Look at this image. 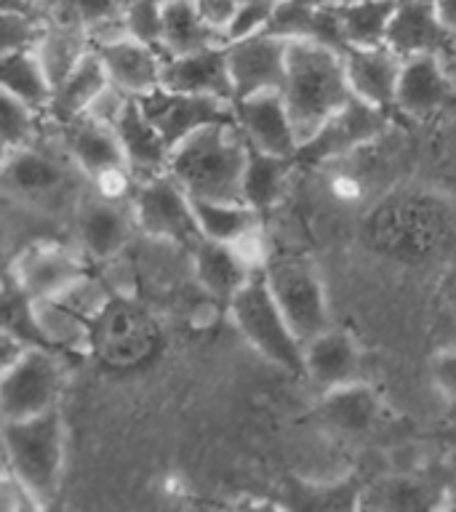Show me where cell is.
I'll return each mask as SVG.
<instances>
[{"mask_svg": "<svg viewBox=\"0 0 456 512\" xmlns=\"http://www.w3.org/2000/svg\"><path fill=\"white\" fill-rule=\"evenodd\" d=\"M283 99L294 120L299 147L334 112L352 99L350 80L344 70V54L336 48L310 40H288V67L283 83Z\"/></svg>", "mask_w": 456, "mask_h": 512, "instance_id": "cell-1", "label": "cell"}, {"mask_svg": "<svg viewBox=\"0 0 456 512\" xmlns=\"http://www.w3.org/2000/svg\"><path fill=\"white\" fill-rule=\"evenodd\" d=\"M248 150L251 144L238 120L214 123L176 144L168 174L190 192L192 200H243Z\"/></svg>", "mask_w": 456, "mask_h": 512, "instance_id": "cell-2", "label": "cell"}, {"mask_svg": "<svg viewBox=\"0 0 456 512\" xmlns=\"http://www.w3.org/2000/svg\"><path fill=\"white\" fill-rule=\"evenodd\" d=\"M3 459L40 507L56 502L64 475V419L59 406L27 419H3Z\"/></svg>", "mask_w": 456, "mask_h": 512, "instance_id": "cell-3", "label": "cell"}, {"mask_svg": "<svg viewBox=\"0 0 456 512\" xmlns=\"http://www.w3.org/2000/svg\"><path fill=\"white\" fill-rule=\"evenodd\" d=\"M371 238L382 251L408 262H422L454 238V219L435 198L406 195L376 208Z\"/></svg>", "mask_w": 456, "mask_h": 512, "instance_id": "cell-4", "label": "cell"}, {"mask_svg": "<svg viewBox=\"0 0 456 512\" xmlns=\"http://www.w3.org/2000/svg\"><path fill=\"white\" fill-rule=\"evenodd\" d=\"M80 179L88 176L75 166V160L56 158L54 152L27 144L19 150L3 152V184L11 198L35 211H56L64 206H80L86 198Z\"/></svg>", "mask_w": 456, "mask_h": 512, "instance_id": "cell-5", "label": "cell"}, {"mask_svg": "<svg viewBox=\"0 0 456 512\" xmlns=\"http://www.w3.org/2000/svg\"><path fill=\"white\" fill-rule=\"evenodd\" d=\"M227 307L235 328L262 358L291 374H304V344L280 312L264 270H256Z\"/></svg>", "mask_w": 456, "mask_h": 512, "instance_id": "cell-6", "label": "cell"}, {"mask_svg": "<svg viewBox=\"0 0 456 512\" xmlns=\"http://www.w3.org/2000/svg\"><path fill=\"white\" fill-rule=\"evenodd\" d=\"M262 270L280 312L286 315L302 344L331 328L326 288L315 264L302 256H280L270 259Z\"/></svg>", "mask_w": 456, "mask_h": 512, "instance_id": "cell-7", "label": "cell"}, {"mask_svg": "<svg viewBox=\"0 0 456 512\" xmlns=\"http://www.w3.org/2000/svg\"><path fill=\"white\" fill-rule=\"evenodd\" d=\"M64 390L62 360L51 347H27L0 379L3 419H27L59 406Z\"/></svg>", "mask_w": 456, "mask_h": 512, "instance_id": "cell-8", "label": "cell"}, {"mask_svg": "<svg viewBox=\"0 0 456 512\" xmlns=\"http://www.w3.org/2000/svg\"><path fill=\"white\" fill-rule=\"evenodd\" d=\"M131 206H134L136 224L150 238L168 240V243L190 248V251L203 240L190 192L184 190L168 171L139 182Z\"/></svg>", "mask_w": 456, "mask_h": 512, "instance_id": "cell-9", "label": "cell"}, {"mask_svg": "<svg viewBox=\"0 0 456 512\" xmlns=\"http://www.w3.org/2000/svg\"><path fill=\"white\" fill-rule=\"evenodd\" d=\"M387 126H390V112L352 96L342 110L334 112L318 128V134L310 136L299 147L296 163L318 166V163H328V160L347 158L352 152L374 144L387 131Z\"/></svg>", "mask_w": 456, "mask_h": 512, "instance_id": "cell-10", "label": "cell"}, {"mask_svg": "<svg viewBox=\"0 0 456 512\" xmlns=\"http://www.w3.org/2000/svg\"><path fill=\"white\" fill-rule=\"evenodd\" d=\"M158 347V328L142 307L131 302H107L91 323V350L110 366H139Z\"/></svg>", "mask_w": 456, "mask_h": 512, "instance_id": "cell-11", "label": "cell"}, {"mask_svg": "<svg viewBox=\"0 0 456 512\" xmlns=\"http://www.w3.org/2000/svg\"><path fill=\"white\" fill-rule=\"evenodd\" d=\"M139 104L152 126L158 128L163 139L171 144V150L200 128L235 120V104L232 102L214 99V96L179 94V91H168L163 86L139 96Z\"/></svg>", "mask_w": 456, "mask_h": 512, "instance_id": "cell-12", "label": "cell"}, {"mask_svg": "<svg viewBox=\"0 0 456 512\" xmlns=\"http://www.w3.org/2000/svg\"><path fill=\"white\" fill-rule=\"evenodd\" d=\"M235 99L259 94V91H283L288 67V40L259 32L251 38L227 43Z\"/></svg>", "mask_w": 456, "mask_h": 512, "instance_id": "cell-13", "label": "cell"}, {"mask_svg": "<svg viewBox=\"0 0 456 512\" xmlns=\"http://www.w3.org/2000/svg\"><path fill=\"white\" fill-rule=\"evenodd\" d=\"M8 275L32 299H54L88 272L83 256L75 254L72 248H64L59 243H51V240H40L16 256Z\"/></svg>", "mask_w": 456, "mask_h": 512, "instance_id": "cell-14", "label": "cell"}, {"mask_svg": "<svg viewBox=\"0 0 456 512\" xmlns=\"http://www.w3.org/2000/svg\"><path fill=\"white\" fill-rule=\"evenodd\" d=\"M235 120L251 147L280 158H296L299 136L280 91H259L235 99Z\"/></svg>", "mask_w": 456, "mask_h": 512, "instance_id": "cell-15", "label": "cell"}, {"mask_svg": "<svg viewBox=\"0 0 456 512\" xmlns=\"http://www.w3.org/2000/svg\"><path fill=\"white\" fill-rule=\"evenodd\" d=\"M75 227H78L80 251L91 259H110L118 256L131 240L136 224L134 206H126L118 198L86 195L75 208Z\"/></svg>", "mask_w": 456, "mask_h": 512, "instance_id": "cell-16", "label": "cell"}, {"mask_svg": "<svg viewBox=\"0 0 456 512\" xmlns=\"http://www.w3.org/2000/svg\"><path fill=\"white\" fill-rule=\"evenodd\" d=\"M160 86L179 94L214 96L235 104V86H232L230 64H227V43L208 46L192 54L166 56Z\"/></svg>", "mask_w": 456, "mask_h": 512, "instance_id": "cell-17", "label": "cell"}, {"mask_svg": "<svg viewBox=\"0 0 456 512\" xmlns=\"http://www.w3.org/2000/svg\"><path fill=\"white\" fill-rule=\"evenodd\" d=\"M456 35L440 22L432 0H398L387 27V46L398 56L440 54L446 56Z\"/></svg>", "mask_w": 456, "mask_h": 512, "instance_id": "cell-18", "label": "cell"}, {"mask_svg": "<svg viewBox=\"0 0 456 512\" xmlns=\"http://www.w3.org/2000/svg\"><path fill=\"white\" fill-rule=\"evenodd\" d=\"M96 54L102 56L104 70L110 78L112 86L126 91L128 96H144L160 88L163 78V62H166V51L150 43H142L136 38H120L112 43L96 48Z\"/></svg>", "mask_w": 456, "mask_h": 512, "instance_id": "cell-19", "label": "cell"}, {"mask_svg": "<svg viewBox=\"0 0 456 512\" xmlns=\"http://www.w3.org/2000/svg\"><path fill=\"white\" fill-rule=\"evenodd\" d=\"M304 376L320 392L363 379V355L347 331L326 328L323 334L304 342Z\"/></svg>", "mask_w": 456, "mask_h": 512, "instance_id": "cell-20", "label": "cell"}, {"mask_svg": "<svg viewBox=\"0 0 456 512\" xmlns=\"http://www.w3.org/2000/svg\"><path fill=\"white\" fill-rule=\"evenodd\" d=\"M344 70H347L352 96L387 112L395 110L403 56L395 54L390 46L347 48Z\"/></svg>", "mask_w": 456, "mask_h": 512, "instance_id": "cell-21", "label": "cell"}, {"mask_svg": "<svg viewBox=\"0 0 456 512\" xmlns=\"http://www.w3.org/2000/svg\"><path fill=\"white\" fill-rule=\"evenodd\" d=\"M451 91H454V80L448 75L443 56H408L400 70L395 110L406 112L411 118H427L451 99Z\"/></svg>", "mask_w": 456, "mask_h": 512, "instance_id": "cell-22", "label": "cell"}, {"mask_svg": "<svg viewBox=\"0 0 456 512\" xmlns=\"http://www.w3.org/2000/svg\"><path fill=\"white\" fill-rule=\"evenodd\" d=\"M115 134L120 139V147L126 152L128 171L134 179L144 182L152 176L166 174L168 163H171V144L163 139L158 128L152 126L150 118L144 115L139 99H131L126 110L120 112L115 120Z\"/></svg>", "mask_w": 456, "mask_h": 512, "instance_id": "cell-23", "label": "cell"}, {"mask_svg": "<svg viewBox=\"0 0 456 512\" xmlns=\"http://www.w3.org/2000/svg\"><path fill=\"white\" fill-rule=\"evenodd\" d=\"M64 142L75 166L88 176V182H99L102 176L128 171L126 152L120 147L115 128L104 126L99 120L78 118L67 123Z\"/></svg>", "mask_w": 456, "mask_h": 512, "instance_id": "cell-24", "label": "cell"}, {"mask_svg": "<svg viewBox=\"0 0 456 512\" xmlns=\"http://www.w3.org/2000/svg\"><path fill=\"white\" fill-rule=\"evenodd\" d=\"M264 32L278 35L283 40L323 43V46L336 48L342 54L347 51L334 6H328L323 0H278L270 27Z\"/></svg>", "mask_w": 456, "mask_h": 512, "instance_id": "cell-25", "label": "cell"}, {"mask_svg": "<svg viewBox=\"0 0 456 512\" xmlns=\"http://www.w3.org/2000/svg\"><path fill=\"white\" fill-rule=\"evenodd\" d=\"M448 491L435 478L422 472L400 470L395 475L379 478L363 488L360 507L368 510H422V507H446Z\"/></svg>", "mask_w": 456, "mask_h": 512, "instance_id": "cell-26", "label": "cell"}, {"mask_svg": "<svg viewBox=\"0 0 456 512\" xmlns=\"http://www.w3.org/2000/svg\"><path fill=\"white\" fill-rule=\"evenodd\" d=\"M382 414V400L371 384L360 382L342 384L334 390L320 392L318 416L328 430L347 438H358L376 424Z\"/></svg>", "mask_w": 456, "mask_h": 512, "instance_id": "cell-27", "label": "cell"}, {"mask_svg": "<svg viewBox=\"0 0 456 512\" xmlns=\"http://www.w3.org/2000/svg\"><path fill=\"white\" fill-rule=\"evenodd\" d=\"M192 264H195V275H198L200 286L206 288L214 299L227 304L256 272L240 256L238 248L208 238H203L198 246L192 248Z\"/></svg>", "mask_w": 456, "mask_h": 512, "instance_id": "cell-28", "label": "cell"}, {"mask_svg": "<svg viewBox=\"0 0 456 512\" xmlns=\"http://www.w3.org/2000/svg\"><path fill=\"white\" fill-rule=\"evenodd\" d=\"M110 86L107 70H104L102 56L96 54V48H91L83 59H80L67 78L56 86L54 102L48 107V112L54 115L59 126H67L72 120L83 118L88 107L96 102V96L102 94L104 88Z\"/></svg>", "mask_w": 456, "mask_h": 512, "instance_id": "cell-29", "label": "cell"}, {"mask_svg": "<svg viewBox=\"0 0 456 512\" xmlns=\"http://www.w3.org/2000/svg\"><path fill=\"white\" fill-rule=\"evenodd\" d=\"M0 83H3V94L16 96L19 102H24L32 110L43 112L54 102V80L48 75L46 64L40 62L35 48L3 54Z\"/></svg>", "mask_w": 456, "mask_h": 512, "instance_id": "cell-30", "label": "cell"}, {"mask_svg": "<svg viewBox=\"0 0 456 512\" xmlns=\"http://www.w3.org/2000/svg\"><path fill=\"white\" fill-rule=\"evenodd\" d=\"M227 40L200 19L195 0H166L163 3V40L166 56L192 54L200 48L222 46Z\"/></svg>", "mask_w": 456, "mask_h": 512, "instance_id": "cell-31", "label": "cell"}, {"mask_svg": "<svg viewBox=\"0 0 456 512\" xmlns=\"http://www.w3.org/2000/svg\"><path fill=\"white\" fill-rule=\"evenodd\" d=\"M398 0H344L334 3L347 48L387 46V27Z\"/></svg>", "mask_w": 456, "mask_h": 512, "instance_id": "cell-32", "label": "cell"}, {"mask_svg": "<svg viewBox=\"0 0 456 512\" xmlns=\"http://www.w3.org/2000/svg\"><path fill=\"white\" fill-rule=\"evenodd\" d=\"M203 238L219 243H240L259 230V214L246 200H192Z\"/></svg>", "mask_w": 456, "mask_h": 512, "instance_id": "cell-33", "label": "cell"}, {"mask_svg": "<svg viewBox=\"0 0 456 512\" xmlns=\"http://www.w3.org/2000/svg\"><path fill=\"white\" fill-rule=\"evenodd\" d=\"M294 163L296 158H280V155L251 147L246 174H243V200L256 211H267L275 206L286 192Z\"/></svg>", "mask_w": 456, "mask_h": 512, "instance_id": "cell-34", "label": "cell"}, {"mask_svg": "<svg viewBox=\"0 0 456 512\" xmlns=\"http://www.w3.org/2000/svg\"><path fill=\"white\" fill-rule=\"evenodd\" d=\"M38 110H32L16 96L3 94L0 96V131H3V152L19 150L27 144H35L38 134Z\"/></svg>", "mask_w": 456, "mask_h": 512, "instance_id": "cell-35", "label": "cell"}, {"mask_svg": "<svg viewBox=\"0 0 456 512\" xmlns=\"http://www.w3.org/2000/svg\"><path fill=\"white\" fill-rule=\"evenodd\" d=\"M128 0H59L64 24L94 27L99 22H110L126 14Z\"/></svg>", "mask_w": 456, "mask_h": 512, "instance_id": "cell-36", "label": "cell"}, {"mask_svg": "<svg viewBox=\"0 0 456 512\" xmlns=\"http://www.w3.org/2000/svg\"><path fill=\"white\" fill-rule=\"evenodd\" d=\"M123 19H126V30L131 38L160 48V40H163V6L160 3L128 0Z\"/></svg>", "mask_w": 456, "mask_h": 512, "instance_id": "cell-37", "label": "cell"}, {"mask_svg": "<svg viewBox=\"0 0 456 512\" xmlns=\"http://www.w3.org/2000/svg\"><path fill=\"white\" fill-rule=\"evenodd\" d=\"M278 8V0H240L235 22L227 30V43L240 38H251L270 27L272 14Z\"/></svg>", "mask_w": 456, "mask_h": 512, "instance_id": "cell-38", "label": "cell"}, {"mask_svg": "<svg viewBox=\"0 0 456 512\" xmlns=\"http://www.w3.org/2000/svg\"><path fill=\"white\" fill-rule=\"evenodd\" d=\"M43 27L35 24L24 11H6L3 14V54L8 51H22V48H35L43 38Z\"/></svg>", "mask_w": 456, "mask_h": 512, "instance_id": "cell-39", "label": "cell"}, {"mask_svg": "<svg viewBox=\"0 0 456 512\" xmlns=\"http://www.w3.org/2000/svg\"><path fill=\"white\" fill-rule=\"evenodd\" d=\"M430 376L438 392L446 400L456 403V347H440L430 358Z\"/></svg>", "mask_w": 456, "mask_h": 512, "instance_id": "cell-40", "label": "cell"}, {"mask_svg": "<svg viewBox=\"0 0 456 512\" xmlns=\"http://www.w3.org/2000/svg\"><path fill=\"white\" fill-rule=\"evenodd\" d=\"M195 8H198L200 19L227 40V30L235 22L240 0H195Z\"/></svg>", "mask_w": 456, "mask_h": 512, "instance_id": "cell-41", "label": "cell"}, {"mask_svg": "<svg viewBox=\"0 0 456 512\" xmlns=\"http://www.w3.org/2000/svg\"><path fill=\"white\" fill-rule=\"evenodd\" d=\"M0 507L3 510H40L38 496L16 478L14 472L3 470L0 478Z\"/></svg>", "mask_w": 456, "mask_h": 512, "instance_id": "cell-42", "label": "cell"}, {"mask_svg": "<svg viewBox=\"0 0 456 512\" xmlns=\"http://www.w3.org/2000/svg\"><path fill=\"white\" fill-rule=\"evenodd\" d=\"M438 326L446 336V347H456V270L443 280L438 294Z\"/></svg>", "mask_w": 456, "mask_h": 512, "instance_id": "cell-43", "label": "cell"}, {"mask_svg": "<svg viewBox=\"0 0 456 512\" xmlns=\"http://www.w3.org/2000/svg\"><path fill=\"white\" fill-rule=\"evenodd\" d=\"M432 3H435L440 22L446 24L448 30L456 35V0H432Z\"/></svg>", "mask_w": 456, "mask_h": 512, "instance_id": "cell-44", "label": "cell"}, {"mask_svg": "<svg viewBox=\"0 0 456 512\" xmlns=\"http://www.w3.org/2000/svg\"><path fill=\"white\" fill-rule=\"evenodd\" d=\"M440 440H443V443H446L448 451H454V454H456V422L451 424V427H448V430L440 432Z\"/></svg>", "mask_w": 456, "mask_h": 512, "instance_id": "cell-45", "label": "cell"}, {"mask_svg": "<svg viewBox=\"0 0 456 512\" xmlns=\"http://www.w3.org/2000/svg\"><path fill=\"white\" fill-rule=\"evenodd\" d=\"M152 3H160V6H163V3H166V0H152Z\"/></svg>", "mask_w": 456, "mask_h": 512, "instance_id": "cell-46", "label": "cell"}]
</instances>
